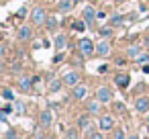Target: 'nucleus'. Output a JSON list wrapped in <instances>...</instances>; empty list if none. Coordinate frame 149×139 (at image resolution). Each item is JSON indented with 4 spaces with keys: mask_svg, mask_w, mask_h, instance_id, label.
Instances as JSON below:
<instances>
[{
    "mask_svg": "<svg viewBox=\"0 0 149 139\" xmlns=\"http://www.w3.org/2000/svg\"><path fill=\"white\" fill-rule=\"evenodd\" d=\"M78 51H80L84 57H90V55H94V53H96V45H94V41H92V39L82 37V39L78 41Z\"/></svg>",
    "mask_w": 149,
    "mask_h": 139,
    "instance_id": "f257e3e1",
    "label": "nucleus"
},
{
    "mask_svg": "<svg viewBox=\"0 0 149 139\" xmlns=\"http://www.w3.org/2000/svg\"><path fill=\"white\" fill-rule=\"evenodd\" d=\"M96 17H98V10H94V6H86L84 13H82V19L86 21V25H88L90 29L96 27Z\"/></svg>",
    "mask_w": 149,
    "mask_h": 139,
    "instance_id": "f03ea898",
    "label": "nucleus"
},
{
    "mask_svg": "<svg viewBox=\"0 0 149 139\" xmlns=\"http://www.w3.org/2000/svg\"><path fill=\"white\" fill-rule=\"evenodd\" d=\"M47 13H45V8H41V6H37L33 13H31V23L33 25H37V27H41V25H45V21H47Z\"/></svg>",
    "mask_w": 149,
    "mask_h": 139,
    "instance_id": "7ed1b4c3",
    "label": "nucleus"
},
{
    "mask_svg": "<svg viewBox=\"0 0 149 139\" xmlns=\"http://www.w3.org/2000/svg\"><path fill=\"white\" fill-rule=\"evenodd\" d=\"M80 78H82V76H80V72L72 70V72H68V74L63 76V84L74 88V86H78V84H80Z\"/></svg>",
    "mask_w": 149,
    "mask_h": 139,
    "instance_id": "20e7f679",
    "label": "nucleus"
},
{
    "mask_svg": "<svg viewBox=\"0 0 149 139\" xmlns=\"http://www.w3.org/2000/svg\"><path fill=\"white\" fill-rule=\"evenodd\" d=\"M17 39L19 41H31L33 39V29L31 27H27V25H23V27H19V31H17Z\"/></svg>",
    "mask_w": 149,
    "mask_h": 139,
    "instance_id": "39448f33",
    "label": "nucleus"
},
{
    "mask_svg": "<svg viewBox=\"0 0 149 139\" xmlns=\"http://www.w3.org/2000/svg\"><path fill=\"white\" fill-rule=\"evenodd\" d=\"M96 100H100V102H110V100H112V90H110L108 86H100L98 92H96Z\"/></svg>",
    "mask_w": 149,
    "mask_h": 139,
    "instance_id": "423d86ee",
    "label": "nucleus"
},
{
    "mask_svg": "<svg viewBox=\"0 0 149 139\" xmlns=\"http://www.w3.org/2000/svg\"><path fill=\"white\" fill-rule=\"evenodd\" d=\"M68 47V37L63 35V33H57L55 37H53V49L55 51H63Z\"/></svg>",
    "mask_w": 149,
    "mask_h": 139,
    "instance_id": "0eeeda50",
    "label": "nucleus"
},
{
    "mask_svg": "<svg viewBox=\"0 0 149 139\" xmlns=\"http://www.w3.org/2000/svg\"><path fill=\"white\" fill-rule=\"evenodd\" d=\"M74 6H76V0H59L57 10H59L61 15H68V13H72V10H74Z\"/></svg>",
    "mask_w": 149,
    "mask_h": 139,
    "instance_id": "6e6552de",
    "label": "nucleus"
},
{
    "mask_svg": "<svg viewBox=\"0 0 149 139\" xmlns=\"http://www.w3.org/2000/svg\"><path fill=\"white\" fill-rule=\"evenodd\" d=\"M96 55H100V57L110 55V43H108L106 39H102L100 43H96Z\"/></svg>",
    "mask_w": 149,
    "mask_h": 139,
    "instance_id": "1a4fd4ad",
    "label": "nucleus"
},
{
    "mask_svg": "<svg viewBox=\"0 0 149 139\" xmlns=\"http://www.w3.org/2000/svg\"><path fill=\"white\" fill-rule=\"evenodd\" d=\"M86 94H88V88H86L84 84H78V86H74V90H72V96H74L76 100H84Z\"/></svg>",
    "mask_w": 149,
    "mask_h": 139,
    "instance_id": "9d476101",
    "label": "nucleus"
},
{
    "mask_svg": "<svg viewBox=\"0 0 149 139\" xmlns=\"http://www.w3.org/2000/svg\"><path fill=\"white\" fill-rule=\"evenodd\" d=\"M98 125H100V129H102V131H110V129L114 127V119H112L110 115H102Z\"/></svg>",
    "mask_w": 149,
    "mask_h": 139,
    "instance_id": "9b49d317",
    "label": "nucleus"
},
{
    "mask_svg": "<svg viewBox=\"0 0 149 139\" xmlns=\"http://www.w3.org/2000/svg\"><path fill=\"white\" fill-rule=\"evenodd\" d=\"M135 110H139V112H147V110H149V98H145V96L137 98V100H135Z\"/></svg>",
    "mask_w": 149,
    "mask_h": 139,
    "instance_id": "f8f14e48",
    "label": "nucleus"
},
{
    "mask_svg": "<svg viewBox=\"0 0 149 139\" xmlns=\"http://www.w3.org/2000/svg\"><path fill=\"white\" fill-rule=\"evenodd\" d=\"M114 84H116V86H120V88H127V86L131 84V76H129V74H116Z\"/></svg>",
    "mask_w": 149,
    "mask_h": 139,
    "instance_id": "ddd939ff",
    "label": "nucleus"
},
{
    "mask_svg": "<svg viewBox=\"0 0 149 139\" xmlns=\"http://www.w3.org/2000/svg\"><path fill=\"white\" fill-rule=\"evenodd\" d=\"M70 27H72V31H76V33H84L88 25H86V21H84V19H78V21H72V25H70Z\"/></svg>",
    "mask_w": 149,
    "mask_h": 139,
    "instance_id": "4468645a",
    "label": "nucleus"
},
{
    "mask_svg": "<svg viewBox=\"0 0 149 139\" xmlns=\"http://www.w3.org/2000/svg\"><path fill=\"white\" fill-rule=\"evenodd\" d=\"M19 86H21L23 92H29V90L33 88V80L27 78V76H23V78H19Z\"/></svg>",
    "mask_w": 149,
    "mask_h": 139,
    "instance_id": "2eb2a0df",
    "label": "nucleus"
},
{
    "mask_svg": "<svg viewBox=\"0 0 149 139\" xmlns=\"http://www.w3.org/2000/svg\"><path fill=\"white\" fill-rule=\"evenodd\" d=\"M100 112V100H90L88 102V115H98Z\"/></svg>",
    "mask_w": 149,
    "mask_h": 139,
    "instance_id": "dca6fc26",
    "label": "nucleus"
},
{
    "mask_svg": "<svg viewBox=\"0 0 149 139\" xmlns=\"http://www.w3.org/2000/svg\"><path fill=\"white\" fill-rule=\"evenodd\" d=\"M51 121H53L51 110H43V112H41V125H43V127H49V125H51Z\"/></svg>",
    "mask_w": 149,
    "mask_h": 139,
    "instance_id": "f3484780",
    "label": "nucleus"
},
{
    "mask_svg": "<svg viewBox=\"0 0 149 139\" xmlns=\"http://www.w3.org/2000/svg\"><path fill=\"white\" fill-rule=\"evenodd\" d=\"M45 27H47V31L55 33V29H57V19H55V17H47V21H45Z\"/></svg>",
    "mask_w": 149,
    "mask_h": 139,
    "instance_id": "a211bd4d",
    "label": "nucleus"
},
{
    "mask_svg": "<svg viewBox=\"0 0 149 139\" xmlns=\"http://www.w3.org/2000/svg\"><path fill=\"white\" fill-rule=\"evenodd\" d=\"M78 127L80 129H90V115H82L78 119Z\"/></svg>",
    "mask_w": 149,
    "mask_h": 139,
    "instance_id": "6ab92c4d",
    "label": "nucleus"
},
{
    "mask_svg": "<svg viewBox=\"0 0 149 139\" xmlns=\"http://www.w3.org/2000/svg\"><path fill=\"white\" fill-rule=\"evenodd\" d=\"M127 55H129V57H139V55H141V47H139V45H131V47L127 49Z\"/></svg>",
    "mask_w": 149,
    "mask_h": 139,
    "instance_id": "aec40b11",
    "label": "nucleus"
},
{
    "mask_svg": "<svg viewBox=\"0 0 149 139\" xmlns=\"http://www.w3.org/2000/svg\"><path fill=\"white\" fill-rule=\"evenodd\" d=\"M15 112H17V115H25V112H27V106H25V102L17 100V102H15Z\"/></svg>",
    "mask_w": 149,
    "mask_h": 139,
    "instance_id": "412c9836",
    "label": "nucleus"
},
{
    "mask_svg": "<svg viewBox=\"0 0 149 139\" xmlns=\"http://www.w3.org/2000/svg\"><path fill=\"white\" fill-rule=\"evenodd\" d=\"M125 21H127L125 17H112V19L108 21V25H110V27H116V25H123Z\"/></svg>",
    "mask_w": 149,
    "mask_h": 139,
    "instance_id": "4be33fe9",
    "label": "nucleus"
},
{
    "mask_svg": "<svg viewBox=\"0 0 149 139\" xmlns=\"http://www.w3.org/2000/svg\"><path fill=\"white\" fill-rule=\"evenodd\" d=\"M61 84H63V80H53V82L49 84V90H51V92H57V90L61 88Z\"/></svg>",
    "mask_w": 149,
    "mask_h": 139,
    "instance_id": "5701e85b",
    "label": "nucleus"
},
{
    "mask_svg": "<svg viewBox=\"0 0 149 139\" xmlns=\"http://www.w3.org/2000/svg\"><path fill=\"white\" fill-rule=\"evenodd\" d=\"M2 96H4L6 100H10V102H15V92H13L10 88H4V90H2Z\"/></svg>",
    "mask_w": 149,
    "mask_h": 139,
    "instance_id": "b1692460",
    "label": "nucleus"
},
{
    "mask_svg": "<svg viewBox=\"0 0 149 139\" xmlns=\"http://www.w3.org/2000/svg\"><path fill=\"white\" fill-rule=\"evenodd\" d=\"M135 61H137V64H141V66H145V64L149 61V53H141L139 57H135Z\"/></svg>",
    "mask_w": 149,
    "mask_h": 139,
    "instance_id": "393cba45",
    "label": "nucleus"
},
{
    "mask_svg": "<svg viewBox=\"0 0 149 139\" xmlns=\"http://www.w3.org/2000/svg\"><path fill=\"white\" fill-rule=\"evenodd\" d=\"M100 35H102L104 39L112 37V27H104V29H100Z\"/></svg>",
    "mask_w": 149,
    "mask_h": 139,
    "instance_id": "a878e982",
    "label": "nucleus"
},
{
    "mask_svg": "<svg viewBox=\"0 0 149 139\" xmlns=\"http://www.w3.org/2000/svg\"><path fill=\"white\" fill-rule=\"evenodd\" d=\"M63 57H65V55H63V51H57V53H55V57H53V64H61V61H63Z\"/></svg>",
    "mask_w": 149,
    "mask_h": 139,
    "instance_id": "bb28decb",
    "label": "nucleus"
},
{
    "mask_svg": "<svg viewBox=\"0 0 149 139\" xmlns=\"http://www.w3.org/2000/svg\"><path fill=\"white\" fill-rule=\"evenodd\" d=\"M65 139H78V129H70L68 135H65Z\"/></svg>",
    "mask_w": 149,
    "mask_h": 139,
    "instance_id": "cd10ccee",
    "label": "nucleus"
},
{
    "mask_svg": "<svg viewBox=\"0 0 149 139\" xmlns=\"http://www.w3.org/2000/svg\"><path fill=\"white\" fill-rule=\"evenodd\" d=\"M114 139H127L125 137V131L123 129H114Z\"/></svg>",
    "mask_w": 149,
    "mask_h": 139,
    "instance_id": "c85d7f7f",
    "label": "nucleus"
},
{
    "mask_svg": "<svg viewBox=\"0 0 149 139\" xmlns=\"http://www.w3.org/2000/svg\"><path fill=\"white\" fill-rule=\"evenodd\" d=\"M25 17H27V6H23V8L17 13V19H19V21H21V19H25Z\"/></svg>",
    "mask_w": 149,
    "mask_h": 139,
    "instance_id": "c756f323",
    "label": "nucleus"
},
{
    "mask_svg": "<svg viewBox=\"0 0 149 139\" xmlns=\"http://www.w3.org/2000/svg\"><path fill=\"white\" fill-rule=\"evenodd\" d=\"M4 55H6V47H4V45H0V59H2Z\"/></svg>",
    "mask_w": 149,
    "mask_h": 139,
    "instance_id": "7c9ffc66",
    "label": "nucleus"
},
{
    "mask_svg": "<svg viewBox=\"0 0 149 139\" xmlns=\"http://www.w3.org/2000/svg\"><path fill=\"white\" fill-rule=\"evenodd\" d=\"M90 139H104V137H102V133H92Z\"/></svg>",
    "mask_w": 149,
    "mask_h": 139,
    "instance_id": "2f4dec72",
    "label": "nucleus"
},
{
    "mask_svg": "<svg viewBox=\"0 0 149 139\" xmlns=\"http://www.w3.org/2000/svg\"><path fill=\"white\" fill-rule=\"evenodd\" d=\"M114 108H116V110H118V112H123V110H125V106H123V104H120V102H116V104H114Z\"/></svg>",
    "mask_w": 149,
    "mask_h": 139,
    "instance_id": "473e14b6",
    "label": "nucleus"
},
{
    "mask_svg": "<svg viewBox=\"0 0 149 139\" xmlns=\"http://www.w3.org/2000/svg\"><path fill=\"white\" fill-rule=\"evenodd\" d=\"M106 70H108V66H100V68H98V72H100V74H104Z\"/></svg>",
    "mask_w": 149,
    "mask_h": 139,
    "instance_id": "72a5a7b5",
    "label": "nucleus"
},
{
    "mask_svg": "<svg viewBox=\"0 0 149 139\" xmlns=\"http://www.w3.org/2000/svg\"><path fill=\"white\" fill-rule=\"evenodd\" d=\"M6 137H8V139H17V135H15L13 131H8V133H6Z\"/></svg>",
    "mask_w": 149,
    "mask_h": 139,
    "instance_id": "f704fd0d",
    "label": "nucleus"
},
{
    "mask_svg": "<svg viewBox=\"0 0 149 139\" xmlns=\"http://www.w3.org/2000/svg\"><path fill=\"white\" fill-rule=\"evenodd\" d=\"M127 139H139V137H137V135H131V137H127Z\"/></svg>",
    "mask_w": 149,
    "mask_h": 139,
    "instance_id": "c9c22d12",
    "label": "nucleus"
},
{
    "mask_svg": "<svg viewBox=\"0 0 149 139\" xmlns=\"http://www.w3.org/2000/svg\"><path fill=\"white\" fill-rule=\"evenodd\" d=\"M112 2H116V4H120V2H125V0H112Z\"/></svg>",
    "mask_w": 149,
    "mask_h": 139,
    "instance_id": "e433bc0d",
    "label": "nucleus"
},
{
    "mask_svg": "<svg viewBox=\"0 0 149 139\" xmlns=\"http://www.w3.org/2000/svg\"><path fill=\"white\" fill-rule=\"evenodd\" d=\"M2 70H4V64H2V61H0V72H2Z\"/></svg>",
    "mask_w": 149,
    "mask_h": 139,
    "instance_id": "4c0bfd02",
    "label": "nucleus"
},
{
    "mask_svg": "<svg viewBox=\"0 0 149 139\" xmlns=\"http://www.w3.org/2000/svg\"><path fill=\"white\" fill-rule=\"evenodd\" d=\"M35 139H45V137H43V135H37V137H35Z\"/></svg>",
    "mask_w": 149,
    "mask_h": 139,
    "instance_id": "58836bf2",
    "label": "nucleus"
},
{
    "mask_svg": "<svg viewBox=\"0 0 149 139\" xmlns=\"http://www.w3.org/2000/svg\"><path fill=\"white\" fill-rule=\"evenodd\" d=\"M147 129H149V121H147Z\"/></svg>",
    "mask_w": 149,
    "mask_h": 139,
    "instance_id": "ea45409f",
    "label": "nucleus"
},
{
    "mask_svg": "<svg viewBox=\"0 0 149 139\" xmlns=\"http://www.w3.org/2000/svg\"><path fill=\"white\" fill-rule=\"evenodd\" d=\"M0 131H2V127H0Z\"/></svg>",
    "mask_w": 149,
    "mask_h": 139,
    "instance_id": "a19ab883",
    "label": "nucleus"
}]
</instances>
